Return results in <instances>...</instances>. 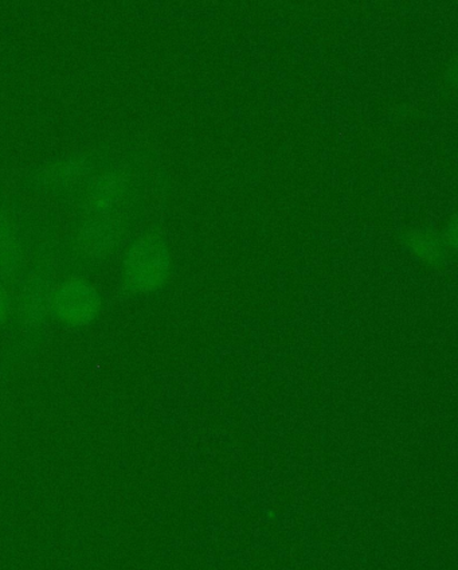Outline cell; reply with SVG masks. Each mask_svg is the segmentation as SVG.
<instances>
[{"instance_id":"obj_1","label":"cell","mask_w":458,"mask_h":570,"mask_svg":"<svg viewBox=\"0 0 458 570\" xmlns=\"http://www.w3.org/2000/svg\"><path fill=\"white\" fill-rule=\"evenodd\" d=\"M169 254L161 239L146 236L138 239L125 258V281L135 293H153L169 275Z\"/></svg>"},{"instance_id":"obj_2","label":"cell","mask_w":458,"mask_h":570,"mask_svg":"<svg viewBox=\"0 0 458 570\" xmlns=\"http://www.w3.org/2000/svg\"><path fill=\"white\" fill-rule=\"evenodd\" d=\"M101 309V296L92 284L82 278H69L51 295V311L57 320L70 327L90 325Z\"/></svg>"},{"instance_id":"obj_3","label":"cell","mask_w":458,"mask_h":570,"mask_svg":"<svg viewBox=\"0 0 458 570\" xmlns=\"http://www.w3.org/2000/svg\"><path fill=\"white\" fill-rule=\"evenodd\" d=\"M79 243L83 254L94 261L111 254L116 244V228L111 219L104 216L88 219L80 230Z\"/></svg>"},{"instance_id":"obj_4","label":"cell","mask_w":458,"mask_h":570,"mask_svg":"<svg viewBox=\"0 0 458 570\" xmlns=\"http://www.w3.org/2000/svg\"><path fill=\"white\" fill-rule=\"evenodd\" d=\"M21 263L22 250L16 230L8 219L0 216V277H14Z\"/></svg>"},{"instance_id":"obj_5","label":"cell","mask_w":458,"mask_h":570,"mask_svg":"<svg viewBox=\"0 0 458 570\" xmlns=\"http://www.w3.org/2000/svg\"><path fill=\"white\" fill-rule=\"evenodd\" d=\"M51 309V295L47 293V287L40 282L32 283L26 289L22 301V317L26 325L31 327L41 326L47 321Z\"/></svg>"},{"instance_id":"obj_6","label":"cell","mask_w":458,"mask_h":570,"mask_svg":"<svg viewBox=\"0 0 458 570\" xmlns=\"http://www.w3.org/2000/svg\"><path fill=\"white\" fill-rule=\"evenodd\" d=\"M9 313V296L8 294H6V291L2 288V285H0V326H2L6 321H8Z\"/></svg>"}]
</instances>
